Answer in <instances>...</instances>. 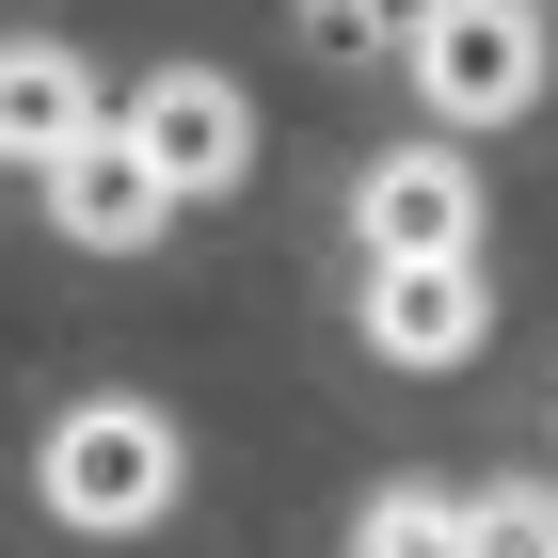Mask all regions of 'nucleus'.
Masks as SVG:
<instances>
[{
	"mask_svg": "<svg viewBox=\"0 0 558 558\" xmlns=\"http://www.w3.org/2000/svg\"><path fill=\"white\" fill-rule=\"evenodd\" d=\"M303 16H319V33H367V16H384V0H303Z\"/></svg>",
	"mask_w": 558,
	"mask_h": 558,
	"instance_id": "nucleus-10",
	"label": "nucleus"
},
{
	"mask_svg": "<svg viewBox=\"0 0 558 558\" xmlns=\"http://www.w3.org/2000/svg\"><path fill=\"white\" fill-rule=\"evenodd\" d=\"M478 558H558V495H478Z\"/></svg>",
	"mask_w": 558,
	"mask_h": 558,
	"instance_id": "nucleus-9",
	"label": "nucleus"
},
{
	"mask_svg": "<svg viewBox=\"0 0 558 558\" xmlns=\"http://www.w3.org/2000/svg\"><path fill=\"white\" fill-rule=\"evenodd\" d=\"M478 336H495L478 256H367V351L384 367H463Z\"/></svg>",
	"mask_w": 558,
	"mask_h": 558,
	"instance_id": "nucleus-4",
	"label": "nucleus"
},
{
	"mask_svg": "<svg viewBox=\"0 0 558 558\" xmlns=\"http://www.w3.org/2000/svg\"><path fill=\"white\" fill-rule=\"evenodd\" d=\"M399 64H415V96L447 129H511L526 96H543V16L526 0H430L415 33H399Z\"/></svg>",
	"mask_w": 558,
	"mask_h": 558,
	"instance_id": "nucleus-1",
	"label": "nucleus"
},
{
	"mask_svg": "<svg viewBox=\"0 0 558 558\" xmlns=\"http://www.w3.org/2000/svg\"><path fill=\"white\" fill-rule=\"evenodd\" d=\"M112 129V112H96V81H81V48H16V64H0V144H16V160H64V144H96Z\"/></svg>",
	"mask_w": 558,
	"mask_h": 558,
	"instance_id": "nucleus-7",
	"label": "nucleus"
},
{
	"mask_svg": "<svg viewBox=\"0 0 558 558\" xmlns=\"http://www.w3.org/2000/svg\"><path fill=\"white\" fill-rule=\"evenodd\" d=\"M351 543L367 558H478V495H367Z\"/></svg>",
	"mask_w": 558,
	"mask_h": 558,
	"instance_id": "nucleus-8",
	"label": "nucleus"
},
{
	"mask_svg": "<svg viewBox=\"0 0 558 558\" xmlns=\"http://www.w3.org/2000/svg\"><path fill=\"white\" fill-rule=\"evenodd\" d=\"M144 160L175 175V192H240L256 175V112H240V81H208V64H160V81L129 96Z\"/></svg>",
	"mask_w": 558,
	"mask_h": 558,
	"instance_id": "nucleus-5",
	"label": "nucleus"
},
{
	"mask_svg": "<svg viewBox=\"0 0 558 558\" xmlns=\"http://www.w3.org/2000/svg\"><path fill=\"white\" fill-rule=\"evenodd\" d=\"M48 511H64V526H160L175 511V415L81 399V415L48 430Z\"/></svg>",
	"mask_w": 558,
	"mask_h": 558,
	"instance_id": "nucleus-2",
	"label": "nucleus"
},
{
	"mask_svg": "<svg viewBox=\"0 0 558 558\" xmlns=\"http://www.w3.org/2000/svg\"><path fill=\"white\" fill-rule=\"evenodd\" d=\"M175 208H192V192H175V175L144 160V129H129V112H112L96 144H64V160H48V223H64L81 256H144V240H160Z\"/></svg>",
	"mask_w": 558,
	"mask_h": 558,
	"instance_id": "nucleus-3",
	"label": "nucleus"
},
{
	"mask_svg": "<svg viewBox=\"0 0 558 558\" xmlns=\"http://www.w3.org/2000/svg\"><path fill=\"white\" fill-rule=\"evenodd\" d=\"M351 223H367V256H478V175L447 144H399V160H367Z\"/></svg>",
	"mask_w": 558,
	"mask_h": 558,
	"instance_id": "nucleus-6",
	"label": "nucleus"
}]
</instances>
